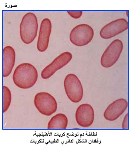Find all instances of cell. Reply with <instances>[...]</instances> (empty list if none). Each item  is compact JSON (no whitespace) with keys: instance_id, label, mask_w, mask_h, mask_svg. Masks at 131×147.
<instances>
[{"instance_id":"6da1fadb","label":"cell","mask_w":131,"mask_h":147,"mask_svg":"<svg viewBox=\"0 0 131 147\" xmlns=\"http://www.w3.org/2000/svg\"><path fill=\"white\" fill-rule=\"evenodd\" d=\"M38 78V71L33 65L23 63L14 71L13 79L14 84L22 89H28L36 84Z\"/></svg>"},{"instance_id":"7a4b0ae2","label":"cell","mask_w":131,"mask_h":147,"mask_svg":"<svg viewBox=\"0 0 131 147\" xmlns=\"http://www.w3.org/2000/svg\"><path fill=\"white\" fill-rule=\"evenodd\" d=\"M38 29V20L34 13L28 12L23 17L20 24L21 40L26 44L32 43L36 38Z\"/></svg>"},{"instance_id":"3957f363","label":"cell","mask_w":131,"mask_h":147,"mask_svg":"<svg viewBox=\"0 0 131 147\" xmlns=\"http://www.w3.org/2000/svg\"><path fill=\"white\" fill-rule=\"evenodd\" d=\"M94 36L92 27L86 24L77 25L71 31L70 40L71 43L78 47L86 46L92 41Z\"/></svg>"},{"instance_id":"277c9868","label":"cell","mask_w":131,"mask_h":147,"mask_svg":"<svg viewBox=\"0 0 131 147\" xmlns=\"http://www.w3.org/2000/svg\"><path fill=\"white\" fill-rule=\"evenodd\" d=\"M64 86L67 97L72 102L77 103L81 101L83 96V89L81 82L73 74L65 77Z\"/></svg>"},{"instance_id":"5b68a950","label":"cell","mask_w":131,"mask_h":147,"mask_svg":"<svg viewBox=\"0 0 131 147\" xmlns=\"http://www.w3.org/2000/svg\"><path fill=\"white\" fill-rule=\"evenodd\" d=\"M34 102L39 112L47 116L54 113L57 109V103L55 98L47 92L37 94L34 98Z\"/></svg>"},{"instance_id":"8992f818","label":"cell","mask_w":131,"mask_h":147,"mask_svg":"<svg viewBox=\"0 0 131 147\" xmlns=\"http://www.w3.org/2000/svg\"><path fill=\"white\" fill-rule=\"evenodd\" d=\"M123 49V44L120 39L113 41L107 47L102 54L101 65L108 68L113 66L118 60Z\"/></svg>"},{"instance_id":"52a82bcc","label":"cell","mask_w":131,"mask_h":147,"mask_svg":"<svg viewBox=\"0 0 131 147\" xmlns=\"http://www.w3.org/2000/svg\"><path fill=\"white\" fill-rule=\"evenodd\" d=\"M128 28L129 23L126 19H118L105 25L100 30L99 35L104 39L112 38L124 32Z\"/></svg>"},{"instance_id":"ba28073f","label":"cell","mask_w":131,"mask_h":147,"mask_svg":"<svg viewBox=\"0 0 131 147\" xmlns=\"http://www.w3.org/2000/svg\"><path fill=\"white\" fill-rule=\"evenodd\" d=\"M72 58V54L69 52L61 54L42 70L41 74L42 78L46 80L50 78L56 71L69 63Z\"/></svg>"},{"instance_id":"9c48e42d","label":"cell","mask_w":131,"mask_h":147,"mask_svg":"<svg viewBox=\"0 0 131 147\" xmlns=\"http://www.w3.org/2000/svg\"><path fill=\"white\" fill-rule=\"evenodd\" d=\"M94 111L91 106L88 104H82L76 110V122L80 126L87 128L92 125L94 120Z\"/></svg>"},{"instance_id":"30bf717a","label":"cell","mask_w":131,"mask_h":147,"mask_svg":"<svg viewBox=\"0 0 131 147\" xmlns=\"http://www.w3.org/2000/svg\"><path fill=\"white\" fill-rule=\"evenodd\" d=\"M52 25L48 18L42 21L40 26L37 47L39 51L44 52L49 46L50 37L52 32Z\"/></svg>"},{"instance_id":"8fae6325","label":"cell","mask_w":131,"mask_h":147,"mask_svg":"<svg viewBox=\"0 0 131 147\" xmlns=\"http://www.w3.org/2000/svg\"><path fill=\"white\" fill-rule=\"evenodd\" d=\"M128 102L124 98H120L113 102L108 106L104 113L106 120L113 121L116 120L126 111Z\"/></svg>"},{"instance_id":"7c38bea8","label":"cell","mask_w":131,"mask_h":147,"mask_svg":"<svg viewBox=\"0 0 131 147\" xmlns=\"http://www.w3.org/2000/svg\"><path fill=\"white\" fill-rule=\"evenodd\" d=\"M15 52L10 46L5 47L3 50V76L7 77L12 72L15 61Z\"/></svg>"},{"instance_id":"4fadbf2b","label":"cell","mask_w":131,"mask_h":147,"mask_svg":"<svg viewBox=\"0 0 131 147\" xmlns=\"http://www.w3.org/2000/svg\"><path fill=\"white\" fill-rule=\"evenodd\" d=\"M68 124V118L64 114H57L51 119L48 123V129H66Z\"/></svg>"},{"instance_id":"5bb4252c","label":"cell","mask_w":131,"mask_h":147,"mask_svg":"<svg viewBox=\"0 0 131 147\" xmlns=\"http://www.w3.org/2000/svg\"><path fill=\"white\" fill-rule=\"evenodd\" d=\"M12 101V94L10 89L3 86V113L6 112L10 106Z\"/></svg>"},{"instance_id":"9a60e30c","label":"cell","mask_w":131,"mask_h":147,"mask_svg":"<svg viewBox=\"0 0 131 147\" xmlns=\"http://www.w3.org/2000/svg\"><path fill=\"white\" fill-rule=\"evenodd\" d=\"M67 13L71 17L75 19H78L81 18L82 16L83 12L81 11H68Z\"/></svg>"},{"instance_id":"2e32d148","label":"cell","mask_w":131,"mask_h":147,"mask_svg":"<svg viewBox=\"0 0 131 147\" xmlns=\"http://www.w3.org/2000/svg\"><path fill=\"white\" fill-rule=\"evenodd\" d=\"M122 128L123 129H129V114L128 113L125 115L122 123Z\"/></svg>"}]
</instances>
